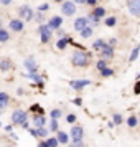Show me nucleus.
<instances>
[{"label": "nucleus", "instance_id": "nucleus-1", "mask_svg": "<svg viewBox=\"0 0 140 147\" xmlns=\"http://www.w3.org/2000/svg\"><path fill=\"white\" fill-rule=\"evenodd\" d=\"M91 58H92V55L89 53V51H86V48H84V50L74 51L73 56H71V63L76 68H86V66H89Z\"/></svg>", "mask_w": 140, "mask_h": 147}, {"label": "nucleus", "instance_id": "nucleus-2", "mask_svg": "<svg viewBox=\"0 0 140 147\" xmlns=\"http://www.w3.org/2000/svg\"><path fill=\"white\" fill-rule=\"evenodd\" d=\"M38 33H40V41L41 43H48L53 36V30L48 27V23H40L38 25Z\"/></svg>", "mask_w": 140, "mask_h": 147}, {"label": "nucleus", "instance_id": "nucleus-3", "mask_svg": "<svg viewBox=\"0 0 140 147\" xmlns=\"http://www.w3.org/2000/svg\"><path fill=\"white\" fill-rule=\"evenodd\" d=\"M76 12H78V8H76V3L73 0H64L61 3V15L63 17H73Z\"/></svg>", "mask_w": 140, "mask_h": 147}, {"label": "nucleus", "instance_id": "nucleus-4", "mask_svg": "<svg viewBox=\"0 0 140 147\" xmlns=\"http://www.w3.org/2000/svg\"><path fill=\"white\" fill-rule=\"evenodd\" d=\"M35 17V10L30 5H21L18 8V18H21L23 22H31Z\"/></svg>", "mask_w": 140, "mask_h": 147}, {"label": "nucleus", "instance_id": "nucleus-5", "mask_svg": "<svg viewBox=\"0 0 140 147\" xmlns=\"http://www.w3.org/2000/svg\"><path fill=\"white\" fill-rule=\"evenodd\" d=\"M27 119H28L27 113L21 111V109H17V111H13V114H12V124H15V126H21Z\"/></svg>", "mask_w": 140, "mask_h": 147}, {"label": "nucleus", "instance_id": "nucleus-6", "mask_svg": "<svg viewBox=\"0 0 140 147\" xmlns=\"http://www.w3.org/2000/svg\"><path fill=\"white\" fill-rule=\"evenodd\" d=\"M8 27H10V30H12V32H15V33H20V32H23V28H25V22L21 20V18H13V20H10Z\"/></svg>", "mask_w": 140, "mask_h": 147}, {"label": "nucleus", "instance_id": "nucleus-7", "mask_svg": "<svg viewBox=\"0 0 140 147\" xmlns=\"http://www.w3.org/2000/svg\"><path fill=\"white\" fill-rule=\"evenodd\" d=\"M127 8H129V13L130 15H133V17H140V0H129Z\"/></svg>", "mask_w": 140, "mask_h": 147}, {"label": "nucleus", "instance_id": "nucleus-8", "mask_svg": "<svg viewBox=\"0 0 140 147\" xmlns=\"http://www.w3.org/2000/svg\"><path fill=\"white\" fill-rule=\"evenodd\" d=\"M89 84H91L89 80H73V81H69V86L73 88L74 91H79V89L89 86Z\"/></svg>", "mask_w": 140, "mask_h": 147}, {"label": "nucleus", "instance_id": "nucleus-9", "mask_svg": "<svg viewBox=\"0 0 140 147\" xmlns=\"http://www.w3.org/2000/svg\"><path fill=\"white\" fill-rule=\"evenodd\" d=\"M61 25H63V17L61 15H54L48 20V27L51 30H58V28H61Z\"/></svg>", "mask_w": 140, "mask_h": 147}, {"label": "nucleus", "instance_id": "nucleus-10", "mask_svg": "<svg viewBox=\"0 0 140 147\" xmlns=\"http://www.w3.org/2000/svg\"><path fill=\"white\" fill-rule=\"evenodd\" d=\"M31 122H33V127H43L46 124V117H45V114H33Z\"/></svg>", "mask_w": 140, "mask_h": 147}, {"label": "nucleus", "instance_id": "nucleus-11", "mask_svg": "<svg viewBox=\"0 0 140 147\" xmlns=\"http://www.w3.org/2000/svg\"><path fill=\"white\" fill-rule=\"evenodd\" d=\"M86 27H87V18L86 17H78V18L74 20V23H73L74 32H81L82 28H86Z\"/></svg>", "mask_w": 140, "mask_h": 147}, {"label": "nucleus", "instance_id": "nucleus-12", "mask_svg": "<svg viewBox=\"0 0 140 147\" xmlns=\"http://www.w3.org/2000/svg\"><path fill=\"white\" fill-rule=\"evenodd\" d=\"M100 58H104V60H111V58H114V47L112 45L107 43L106 47L100 50Z\"/></svg>", "mask_w": 140, "mask_h": 147}, {"label": "nucleus", "instance_id": "nucleus-13", "mask_svg": "<svg viewBox=\"0 0 140 147\" xmlns=\"http://www.w3.org/2000/svg\"><path fill=\"white\" fill-rule=\"evenodd\" d=\"M69 136H71V139H82L84 137V129L81 126H73L71 127V132H69Z\"/></svg>", "mask_w": 140, "mask_h": 147}, {"label": "nucleus", "instance_id": "nucleus-14", "mask_svg": "<svg viewBox=\"0 0 140 147\" xmlns=\"http://www.w3.org/2000/svg\"><path fill=\"white\" fill-rule=\"evenodd\" d=\"M28 131H30V134L35 136V137H46L50 129H46V127L43 126V127H33V129H28Z\"/></svg>", "mask_w": 140, "mask_h": 147}, {"label": "nucleus", "instance_id": "nucleus-15", "mask_svg": "<svg viewBox=\"0 0 140 147\" xmlns=\"http://www.w3.org/2000/svg\"><path fill=\"white\" fill-rule=\"evenodd\" d=\"M23 65H25V68H27V71H28V73H35V71L38 69V65H36L35 58H31V56H30V58H27Z\"/></svg>", "mask_w": 140, "mask_h": 147}, {"label": "nucleus", "instance_id": "nucleus-16", "mask_svg": "<svg viewBox=\"0 0 140 147\" xmlns=\"http://www.w3.org/2000/svg\"><path fill=\"white\" fill-rule=\"evenodd\" d=\"M27 78H30L31 81H35V84H36V86L43 88V76H41V74H38L36 71H35V73H28Z\"/></svg>", "mask_w": 140, "mask_h": 147}, {"label": "nucleus", "instance_id": "nucleus-17", "mask_svg": "<svg viewBox=\"0 0 140 147\" xmlns=\"http://www.w3.org/2000/svg\"><path fill=\"white\" fill-rule=\"evenodd\" d=\"M87 25H91V27H97V25H100V18L99 17H96V15L92 13V12H89V13H87Z\"/></svg>", "mask_w": 140, "mask_h": 147}, {"label": "nucleus", "instance_id": "nucleus-18", "mask_svg": "<svg viewBox=\"0 0 140 147\" xmlns=\"http://www.w3.org/2000/svg\"><path fill=\"white\" fill-rule=\"evenodd\" d=\"M106 45H107V41L104 40V38H97V40L92 43V50H94V51H100Z\"/></svg>", "mask_w": 140, "mask_h": 147}, {"label": "nucleus", "instance_id": "nucleus-19", "mask_svg": "<svg viewBox=\"0 0 140 147\" xmlns=\"http://www.w3.org/2000/svg\"><path fill=\"white\" fill-rule=\"evenodd\" d=\"M68 45H69V41H68V35L66 36H63V38H58V41H56V48H58V50H66Z\"/></svg>", "mask_w": 140, "mask_h": 147}, {"label": "nucleus", "instance_id": "nucleus-20", "mask_svg": "<svg viewBox=\"0 0 140 147\" xmlns=\"http://www.w3.org/2000/svg\"><path fill=\"white\" fill-rule=\"evenodd\" d=\"M79 33H81V36H82L84 40H87V38H91V36H92V27H91V25H87L86 28H82V30H81Z\"/></svg>", "mask_w": 140, "mask_h": 147}, {"label": "nucleus", "instance_id": "nucleus-21", "mask_svg": "<svg viewBox=\"0 0 140 147\" xmlns=\"http://www.w3.org/2000/svg\"><path fill=\"white\" fill-rule=\"evenodd\" d=\"M8 101H10V96L7 93H0V109L8 106Z\"/></svg>", "mask_w": 140, "mask_h": 147}, {"label": "nucleus", "instance_id": "nucleus-22", "mask_svg": "<svg viewBox=\"0 0 140 147\" xmlns=\"http://www.w3.org/2000/svg\"><path fill=\"white\" fill-rule=\"evenodd\" d=\"M56 137H58V140H60L61 144H68L69 142V136L66 132H63V131H58L56 132Z\"/></svg>", "mask_w": 140, "mask_h": 147}, {"label": "nucleus", "instance_id": "nucleus-23", "mask_svg": "<svg viewBox=\"0 0 140 147\" xmlns=\"http://www.w3.org/2000/svg\"><path fill=\"white\" fill-rule=\"evenodd\" d=\"M12 68V61L7 60V58H3V60H0V69L2 71H8Z\"/></svg>", "mask_w": 140, "mask_h": 147}, {"label": "nucleus", "instance_id": "nucleus-24", "mask_svg": "<svg viewBox=\"0 0 140 147\" xmlns=\"http://www.w3.org/2000/svg\"><path fill=\"white\" fill-rule=\"evenodd\" d=\"M10 40V33H8V30L5 28H0V43H5V41Z\"/></svg>", "mask_w": 140, "mask_h": 147}, {"label": "nucleus", "instance_id": "nucleus-25", "mask_svg": "<svg viewBox=\"0 0 140 147\" xmlns=\"http://www.w3.org/2000/svg\"><path fill=\"white\" fill-rule=\"evenodd\" d=\"M92 13L96 15V17H99V18H104V17H106V8L104 7H94Z\"/></svg>", "mask_w": 140, "mask_h": 147}, {"label": "nucleus", "instance_id": "nucleus-26", "mask_svg": "<svg viewBox=\"0 0 140 147\" xmlns=\"http://www.w3.org/2000/svg\"><path fill=\"white\" fill-rule=\"evenodd\" d=\"M139 53H140V45H137V47L132 50V53H130V58H129V61H130V63H133V61L139 58Z\"/></svg>", "mask_w": 140, "mask_h": 147}, {"label": "nucleus", "instance_id": "nucleus-27", "mask_svg": "<svg viewBox=\"0 0 140 147\" xmlns=\"http://www.w3.org/2000/svg\"><path fill=\"white\" fill-rule=\"evenodd\" d=\"M104 23H106V27L112 28V27L117 25V18H115V17H107L106 20H104Z\"/></svg>", "mask_w": 140, "mask_h": 147}, {"label": "nucleus", "instance_id": "nucleus-28", "mask_svg": "<svg viewBox=\"0 0 140 147\" xmlns=\"http://www.w3.org/2000/svg\"><path fill=\"white\" fill-rule=\"evenodd\" d=\"M35 22L36 23H45V13H41V12H38V10H35Z\"/></svg>", "mask_w": 140, "mask_h": 147}, {"label": "nucleus", "instance_id": "nucleus-29", "mask_svg": "<svg viewBox=\"0 0 140 147\" xmlns=\"http://www.w3.org/2000/svg\"><path fill=\"white\" fill-rule=\"evenodd\" d=\"M137 124H139V119H137V116H130L129 119H127V126L129 127H137Z\"/></svg>", "mask_w": 140, "mask_h": 147}, {"label": "nucleus", "instance_id": "nucleus-30", "mask_svg": "<svg viewBox=\"0 0 140 147\" xmlns=\"http://www.w3.org/2000/svg\"><path fill=\"white\" fill-rule=\"evenodd\" d=\"M100 76H104V78L114 76V69H112V68H109V66H106L104 69H100Z\"/></svg>", "mask_w": 140, "mask_h": 147}, {"label": "nucleus", "instance_id": "nucleus-31", "mask_svg": "<svg viewBox=\"0 0 140 147\" xmlns=\"http://www.w3.org/2000/svg\"><path fill=\"white\" fill-rule=\"evenodd\" d=\"M50 3H48V2H45V3H41V5H38V8H36V10H38V12H41V13H46V12H50Z\"/></svg>", "mask_w": 140, "mask_h": 147}, {"label": "nucleus", "instance_id": "nucleus-32", "mask_svg": "<svg viewBox=\"0 0 140 147\" xmlns=\"http://www.w3.org/2000/svg\"><path fill=\"white\" fill-rule=\"evenodd\" d=\"M50 131H53V132H58V131H60L58 119H51V121H50Z\"/></svg>", "mask_w": 140, "mask_h": 147}, {"label": "nucleus", "instance_id": "nucleus-33", "mask_svg": "<svg viewBox=\"0 0 140 147\" xmlns=\"http://www.w3.org/2000/svg\"><path fill=\"white\" fill-rule=\"evenodd\" d=\"M46 144L48 147H58L60 140H58V137H50V139H46Z\"/></svg>", "mask_w": 140, "mask_h": 147}, {"label": "nucleus", "instance_id": "nucleus-34", "mask_svg": "<svg viewBox=\"0 0 140 147\" xmlns=\"http://www.w3.org/2000/svg\"><path fill=\"white\" fill-rule=\"evenodd\" d=\"M50 116H51V119H60L61 116H63V113H61V109H53L50 113Z\"/></svg>", "mask_w": 140, "mask_h": 147}, {"label": "nucleus", "instance_id": "nucleus-35", "mask_svg": "<svg viewBox=\"0 0 140 147\" xmlns=\"http://www.w3.org/2000/svg\"><path fill=\"white\" fill-rule=\"evenodd\" d=\"M124 122V117H122V114H114V124L115 126H120Z\"/></svg>", "mask_w": 140, "mask_h": 147}, {"label": "nucleus", "instance_id": "nucleus-36", "mask_svg": "<svg viewBox=\"0 0 140 147\" xmlns=\"http://www.w3.org/2000/svg\"><path fill=\"white\" fill-rule=\"evenodd\" d=\"M106 66H107V60H104V58H102V60H99V61H97V65H96V68H97L99 71H100V69H104Z\"/></svg>", "mask_w": 140, "mask_h": 147}, {"label": "nucleus", "instance_id": "nucleus-37", "mask_svg": "<svg viewBox=\"0 0 140 147\" xmlns=\"http://www.w3.org/2000/svg\"><path fill=\"white\" fill-rule=\"evenodd\" d=\"M33 114H45L43 113V109H41V106H38V104H35V106H31V109H30Z\"/></svg>", "mask_w": 140, "mask_h": 147}, {"label": "nucleus", "instance_id": "nucleus-38", "mask_svg": "<svg viewBox=\"0 0 140 147\" xmlns=\"http://www.w3.org/2000/svg\"><path fill=\"white\" fill-rule=\"evenodd\" d=\"M73 146L74 147H84V142H82V139H74L73 140Z\"/></svg>", "mask_w": 140, "mask_h": 147}, {"label": "nucleus", "instance_id": "nucleus-39", "mask_svg": "<svg viewBox=\"0 0 140 147\" xmlns=\"http://www.w3.org/2000/svg\"><path fill=\"white\" fill-rule=\"evenodd\" d=\"M56 35H58V38H63V36H66V32H64L63 28H58V30H56Z\"/></svg>", "mask_w": 140, "mask_h": 147}, {"label": "nucleus", "instance_id": "nucleus-40", "mask_svg": "<svg viewBox=\"0 0 140 147\" xmlns=\"http://www.w3.org/2000/svg\"><path fill=\"white\" fill-rule=\"evenodd\" d=\"M133 93H135V94H140V80L135 83V86H133Z\"/></svg>", "mask_w": 140, "mask_h": 147}, {"label": "nucleus", "instance_id": "nucleus-41", "mask_svg": "<svg viewBox=\"0 0 140 147\" xmlns=\"http://www.w3.org/2000/svg\"><path fill=\"white\" fill-rule=\"evenodd\" d=\"M66 121H68V122H69V124H73L74 121H76V116H74V114H68Z\"/></svg>", "mask_w": 140, "mask_h": 147}, {"label": "nucleus", "instance_id": "nucleus-42", "mask_svg": "<svg viewBox=\"0 0 140 147\" xmlns=\"http://www.w3.org/2000/svg\"><path fill=\"white\" fill-rule=\"evenodd\" d=\"M86 5H89V7H96V5H97V0H86Z\"/></svg>", "mask_w": 140, "mask_h": 147}, {"label": "nucleus", "instance_id": "nucleus-43", "mask_svg": "<svg viewBox=\"0 0 140 147\" xmlns=\"http://www.w3.org/2000/svg\"><path fill=\"white\" fill-rule=\"evenodd\" d=\"M0 3H2V5H5V7H8V5L12 3V0H0Z\"/></svg>", "mask_w": 140, "mask_h": 147}, {"label": "nucleus", "instance_id": "nucleus-44", "mask_svg": "<svg viewBox=\"0 0 140 147\" xmlns=\"http://www.w3.org/2000/svg\"><path fill=\"white\" fill-rule=\"evenodd\" d=\"M73 102L76 104V106H81V104H82V99H81V98H76V99H74Z\"/></svg>", "mask_w": 140, "mask_h": 147}, {"label": "nucleus", "instance_id": "nucleus-45", "mask_svg": "<svg viewBox=\"0 0 140 147\" xmlns=\"http://www.w3.org/2000/svg\"><path fill=\"white\" fill-rule=\"evenodd\" d=\"M107 43H109V45H112V47H115V45H117V40H115V38H111Z\"/></svg>", "mask_w": 140, "mask_h": 147}, {"label": "nucleus", "instance_id": "nucleus-46", "mask_svg": "<svg viewBox=\"0 0 140 147\" xmlns=\"http://www.w3.org/2000/svg\"><path fill=\"white\" fill-rule=\"evenodd\" d=\"M73 2L76 5H78V3H79V5H84V3H86V0H73Z\"/></svg>", "mask_w": 140, "mask_h": 147}, {"label": "nucleus", "instance_id": "nucleus-47", "mask_svg": "<svg viewBox=\"0 0 140 147\" xmlns=\"http://www.w3.org/2000/svg\"><path fill=\"white\" fill-rule=\"evenodd\" d=\"M21 127H23V129H30V124H28V119L25 121L23 124H21Z\"/></svg>", "mask_w": 140, "mask_h": 147}, {"label": "nucleus", "instance_id": "nucleus-48", "mask_svg": "<svg viewBox=\"0 0 140 147\" xmlns=\"http://www.w3.org/2000/svg\"><path fill=\"white\" fill-rule=\"evenodd\" d=\"M38 147H48V144H46V140H41L40 144H38Z\"/></svg>", "mask_w": 140, "mask_h": 147}, {"label": "nucleus", "instance_id": "nucleus-49", "mask_svg": "<svg viewBox=\"0 0 140 147\" xmlns=\"http://www.w3.org/2000/svg\"><path fill=\"white\" fill-rule=\"evenodd\" d=\"M5 131H7V132H12V131H13V126H7L5 127Z\"/></svg>", "mask_w": 140, "mask_h": 147}, {"label": "nucleus", "instance_id": "nucleus-50", "mask_svg": "<svg viewBox=\"0 0 140 147\" xmlns=\"http://www.w3.org/2000/svg\"><path fill=\"white\" fill-rule=\"evenodd\" d=\"M53 2H56V3H63L64 0H53Z\"/></svg>", "mask_w": 140, "mask_h": 147}, {"label": "nucleus", "instance_id": "nucleus-51", "mask_svg": "<svg viewBox=\"0 0 140 147\" xmlns=\"http://www.w3.org/2000/svg\"><path fill=\"white\" fill-rule=\"evenodd\" d=\"M0 28H2V22H0Z\"/></svg>", "mask_w": 140, "mask_h": 147}, {"label": "nucleus", "instance_id": "nucleus-52", "mask_svg": "<svg viewBox=\"0 0 140 147\" xmlns=\"http://www.w3.org/2000/svg\"><path fill=\"white\" fill-rule=\"evenodd\" d=\"M139 80H140V73H139Z\"/></svg>", "mask_w": 140, "mask_h": 147}, {"label": "nucleus", "instance_id": "nucleus-53", "mask_svg": "<svg viewBox=\"0 0 140 147\" xmlns=\"http://www.w3.org/2000/svg\"><path fill=\"white\" fill-rule=\"evenodd\" d=\"M68 147H74V146H68Z\"/></svg>", "mask_w": 140, "mask_h": 147}, {"label": "nucleus", "instance_id": "nucleus-54", "mask_svg": "<svg viewBox=\"0 0 140 147\" xmlns=\"http://www.w3.org/2000/svg\"><path fill=\"white\" fill-rule=\"evenodd\" d=\"M0 126H2V124H0Z\"/></svg>", "mask_w": 140, "mask_h": 147}, {"label": "nucleus", "instance_id": "nucleus-55", "mask_svg": "<svg viewBox=\"0 0 140 147\" xmlns=\"http://www.w3.org/2000/svg\"><path fill=\"white\" fill-rule=\"evenodd\" d=\"M0 111H2V109H0Z\"/></svg>", "mask_w": 140, "mask_h": 147}]
</instances>
